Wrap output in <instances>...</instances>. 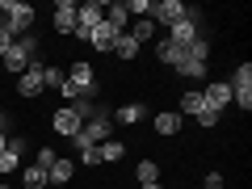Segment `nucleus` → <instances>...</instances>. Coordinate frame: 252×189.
Instances as JSON below:
<instances>
[{
    "mask_svg": "<svg viewBox=\"0 0 252 189\" xmlns=\"http://www.w3.org/2000/svg\"><path fill=\"white\" fill-rule=\"evenodd\" d=\"M63 97H67V101H93V97H97V84H93V67H89L84 59L76 63L67 76H63Z\"/></svg>",
    "mask_w": 252,
    "mask_h": 189,
    "instance_id": "1",
    "label": "nucleus"
},
{
    "mask_svg": "<svg viewBox=\"0 0 252 189\" xmlns=\"http://www.w3.org/2000/svg\"><path fill=\"white\" fill-rule=\"evenodd\" d=\"M30 26H34V9H30L26 0H0V30H9L13 38H21Z\"/></svg>",
    "mask_w": 252,
    "mask_h": 189,
    "instance_id": "2",
    "label": "nucleus"
},
{
    "mask_svg": "<svg viewBox=\"0 0 252 189\" xmlns=\"http://www.w3.org/2000/svg\"><path fill=\"white\" fill-rule=\"evenodd\" d=\"M34 55H38V38L21 34V38H13V46L4 51V67H9L13 76H21L30 63H34Z\"/></svg>",
    "mask_w": 252,
    "mask_h": 189,
    "instance_id": "3",
    "label": "nucleus"
},
{
    "mask_svg": "<svg viewBox=\"0 0 252 189\" xmlns=\"http://www.w3.org/2000/svg\"><path fill=\"white\" fill-rule=\"evenodd\" d=\"M198 38H202V13L198 9H185V17L168 26V42L181 46V51H185L189 42H198Z\"/></svg>",
    "mask_w": 252,
    "mask_h": 189,
    "instance_id": "4",
    "label": "nucleus"
},
{
    "mask_svg": "<svg viewBox=\"0 0 252 189\" xmlns=\"http://www.w3.org/2000/svg\"><path fill=\"white\" fill-rule=\"evenodd\" d=\"M101 21H105V4H97V0H93V4H80V9H76V38L89 42V34Z\"/></svg>",
    "mask_w": 252,
    "mask_h": 189,
    "instance_id": "5",
    "label": "nucleus"
},
{
    "mask_svg": "<svg viewBox=\"0 0 252 189\" xmlns=\"http://www.w3.org/2000/svg\"><path fill=\"white\" fill-rule=\"evenodd\" d=\"M231 101L244 109V114L252 109V63H244L240 72L231 76Z\"/></svg>",
    "mask_w": 252,
    "mask_h": 189,
    "instance_id": "6",
    "label": "nucleus"
},
{
    "mask_svg": "<svg viewBox=\"0 0 252 189\" xmlns=\"http://www.w3.org/2000/svg\"><path fill=\"white\" fill-rule=\"evenodd\" d=\"M185 9H189V4H181V0H156L147 21H152V26H172V21L185 17Z\"/></svg>",
    "mask_w": 252,
    "mask_h": 189,
    "instance_id": "7",
    "label": "nucleus"
},
{
    "mask_svg": "<svg viewBox=\"0 0 252 189\" xmlns=\"http://www.w3.org/2000/svg\"><path fill=\"white\" fill-rule=\"evenodd\" d=\"M202 105L215 109V114H223V109L231 105V84H227V80H210V89L202 93Z\"/></svg>",
    "mask_w": 252,
    "mask_h": 189,
    "instance_id": "8",
    "label": "nucleus"
},
{
    "mask_svg": "<svg viewBox=\"0 0 252 189\" xmlns=\"http://www.w3.org/2000/svg\"><path fill=\"white\" fill-rule=\"evenodd\" d=\"M21 160H26V139H9V143H4V152H0V172H4V177H9V172H17Z\"/></svg>",
    "mask_w": 252,
    "mask_h": 189,
    "instance_id": "9",
    "label": "nucleus"
},
{
    "mask_svg": "<svg viewBox=\"0 0 252 189\" xmlns=\"http://www.w3.org/2000/svg\"><path fill=\"white\" fill-rule=\"evenodd\" d=\"M42 89H46V84H42V63H30L26 72L17 76V93H21V97H38Z\"/></svg>",
    "mask_w": 252,
    "mask_h": 189,
    "instance_id": "10",
    "label": "nucleus"
},
{
    "mask_svg": "<svg viewBox=\"0 0 252 189\" xmlns=\"http://www.w3.org/2000/svg\"><path fill=\"white\" fill-rule=\"evenodd\" d=\"M80 114H76L72 105H63L59 114H55V135H63V139H72V135H80Z\"/></svg>",
    "mask_w": 252,
    "mask_h": 189,
    "instance_id": "11",
    "label": "nucleus"
},
{
    "mask_svg": "<svg viewBox=\"0 0 252 189\" xmlns=\"http://www.w3.org/2000/svg\"><path fill=\"white\" fill-rule=\"evenodd\" d=\"M80 135L89 139V143H105L109 139V114H93L89 122L80 126Z\"/></svg>",
    "mask_w": 252,
    "mask_h": 189,
    "instance_id": "12",
    "label": "nucleus"
},
{
    "mask_svg": "<svg viewBox=\"0 0 252 189\" xmlns=\"http://www.w3.org/2000/svg\"><path fill=\"white\" fill-rule=\"evenodd\" d=\"M55 30L59 34H76V4L72 0H59L55 4Z\"/></svg>",
    "mask_w": 252,
    "mask_h": 189,
    "instance_id": "13",
    "label": "nucleus"
},
{
    "mask_svg": "<svg viewBox=\"0 0 252 189\" xmlns=\"http://www.w3.org/2000/svg\"><path fill=\"white\" fill-rule=\"evenodd\" d=\"M105 26L114 30V34H126V30H130V13H126V4H109V9H105Z\"/></svg>",
    "mask_w": 252,
    "mask_h": 189,
    "instance_id": "14",
    "label": "nucleus"
},
{
    "mask_svg": "<svg viewBox=\"0 0 252 189\" xmlns=\"http://www.w3.org/2000/svg\"><path fill=\"white\" fill-rule=\"evenodd\" d=\"M114 38H118V34H114V30L105 26V21H101V26L93 30V34H89V42L97 46V51H114Z\"/></svg>",
    "mask_w": 252,
    "mask_h": 189,
    "instance_id": "15",
    "label": "nucleus"
},
{
    "mask_svg": "<svg viewBox=\"0 0 252 189\" xmlns=\"http://www.w3.org/2000/svg\"><path fill=\"white\" fill-rule=\"evenodd\" d=\"M156 135H181V114H156Z\"/></svg>",
    "mask_w": 252,
    "mask_h": 189,
    "instance_id": "16",
    "label": "nucleus"
},
{
    "mask_svg": "<svg viewBox=\"0 0 252 189\" xmlns=\"http://www.w3.org/2000/svg\"><path fill=\"white\" fill-rule=\"evenodd\" d=\"M114 55H118V59H135V55H139V42H135L130 34H118V38H114Z\"/></svg>",
    "mask_w": 252,
    "mask_h": 189,
    "instance_id": "17",
    "label": "nucleus"
},
{
    "mask_svg": "<svg viewBox=\"0 0 252 189\" xmlns=\"http://www.w3.org/2000/svg\"><path fill=\"white\" fill-rule=\"evenodd\" d=\"M156 59H160V63H172V67H177V63L185 59V51H181V46H172L168 38H164V42L156 46Z\"/></svg>",
    "mask_w": 252,
    "mask_h": 189,
    "instance_id": "18",
    "label": "nucleus"
},
{
    "mask_svg": "<svg viewBox=\"0 0 252 189\" xmlns=\"http://www.w3.org/2000/svg\"><path fill=\"white\" fill-rule=\"evenodd\" d=\"M21 185H26V189H42V185H51V177H46V168H38V164H34V168L21 172Z\"/></svg>",
    "mask_w": 252,
    "mask_h": 189,
    "instance_id": "19",
    "label": "nucleus"
},
{
    "mask_svg": "<svg viewBox=\"0 0 252 189\" xmlns=\"http://www.w3.org/2000/svg\"><path fill=\"white\" fill-rule=\"evenodd\" d=\"M72 160H55L51 164V172H46V177H51V185H63V181H72Z\"/></svg>",
    "mask_w": 252,
    "mask_h": 189,
    "instance_id": "20",
    "label": "nucleus"
},
{
    "mask_svg": "<svg viewBox=\"0 0 252 189\" xmlns=\"http://www.w3.org/2000/svg\"><path fill=\"white\" fill-rule=\"evenodd\" d=\"M135 177L143 181V185H156V181H160V164H156V160H139Z\"/></svg>",
    "mask_w": 252,
    "mask_h": 189,
    "instance_id": "21",
    "label": "nucleus"
},
{
    "mask_svg": "<svg viewBox=\"0 0 252 189\" xmlns=\"http://www.w3.org/2000/svg\"><path fill=\"white\" fill-rule=\"evenodd\" d=\"M101 147V160H109V164H118L126 156V143H118V139H105V143H97Z\"/></svg>",
    "mask_w": 252,
    "mask_h": 189,
    "instance_id": "22",
    "label": "nucleus"
},
{
    "mask_svg": "<svg viewBox=\"0 0 252 189\" xmlns=\"http://www.w3.org/2000/svg\"><path fill=\"white\" fill-rule=\"evenodd\" d=\"M177 72L189 76V80H202V76H206V63H198V59H189V55H185V59L177 63Z\"/></svg>",
    "mask_w": 252,
    "mask_h": 189,
    "instance_id": "23",
    "label": "nucleus"
},
{
    "mask_svg": "<svg viewBox=\"0 0 252 189\" xmlns=\"http://www.w3.org/2000/svg\"><path fill=\"white\" fill-rule=\"evenodd\" d=\"M139 118H143V105H135V101H130V105H122V109L114 114V122H122V126H135Z\"/></svg>",
    "mask_w": 252,
    "mask_h": 189,
    "instance_id": "24",
    "label": "nucleus"
},
{
    "mask_svg": "<svg viewBox=\"0 0 252 189\" xmlns=\"http://www.w3.org/2000/svg\"><path fill=\"white\" fill-rule=\"evenodd\" d=\"M185 55H189V59H198V63H206V59H210V38L202 34L198 42H189V46H185Z\"/></svg>",
    "mask_w": 252,
    "mask_h": 189,
    "instance_id": "25",
    "label": "nucleus"
},
{
    "mask_svg": "<svg viewBox=\"0 0 252 189\" xmlns=\"http://www.w3.org/2000/svg\"><path fill=\"white\" fill-rule=\"evenodd\" d=\"M126 34H130V38H135V42H139V46H143V42H147V38H152V34H156V26H152V21H147V17H143V21H135V26L126 30Z\"/></svg>",
    "mask_w": 252,
    "mask_h": 189,
    "instance_id": "26",
    "label": "nucleus"
},
{
    "mask_svg": "<svg viewBox=\"0 0 252 189\" xmlns=\"http://www.w3.org/2000/svg\"><path fill=\"white\" fill-rule=\"evenodd\" d=\"M181 109H185V114H202V93H185V97H181Z\"/></svg>",
    "mask_w": 252,
    "mask_h": 189,
    "instance_id": "27",
    "label": "nucleus"
},
{
    "mask_svg": "<svg viewBox=\"0 0 252 189\" xmlns=\"http://www.w3.org/2000/svg\"><path fill=\"white\" fill-rule=\"evenodd\" d=\"M59 160V156H55V147H38V168H46L51 172V164Z\"/></svg>",
    "mask_w": 252,
    "mask_h": 189,
    "instance_id": "28",
    "label": "nucleus"
},
{
    "mask_svg": "<svg viewBox=\"0 0 252 189\" xmlns=\"http://www.w3.org/2000/svg\"><path fill=\"white\" fill-rule=\"evenodd\" d=\"M42 84H55V89H63V72H59V67H42Z\"/></svg>",
    "mask_w": 252,
    "mask_h": 189,
    "instance_id": "29",
    "label": "nucleus"
},
{
    "mask_svg": "<svg viewBox=\"0 0 252 189\" xmlns=\"http://www.w3.org/2000/svg\"><path fill=\"white\" fill-rule=\"evenodd\" d=\"M80 164H89V168H93V164H101V147H84V152H80Z\"/></svg>",
    "mask_w": 252,
    "mask_h": 189,
    "instance_id": "30",
    "label": "nucleus"
},
{
    "mask_svg": "<svg viewBox=\"0 0 252 189\" xmlns=\"http://www.w3.org/2000/svg\"><path fill=\"white\" fill-rule=\"evenodd\" d=\"M126 13H139V21H143V13H152V0H130Z\"/></svg>",
    "mask_w": 252,
    "mask_h": 189,
    "instance_id": "31",
    "label": "nucleus"
},
{
    "mask_svg": "<svg viewBox=\"0 0 252 189\" xmlns=\"http://www.w3.org/2000/svg\"><path fill=\"white\" fill-rule=\"evenodd\" d=\"M198 122H202V126H206V130H210V126L219 122V114H215V109H202V114H198Z\"/></svg>",
    "mask_w": 252,
    "mask_h": 189,
    "instance_id": "32",
    "label": "nucleus"
},
{
    "mask_svg": "<svg viewBox=\"0 0 252 189\" xmlns=\"http://www.w3.org/2000/svg\"><path fill=\"white\" fill-rule=\"evenodd\" d=\"M9 46H13V34H9V30H0V59H4V51H9Z\"/></svg>",
    "mask_w": 252,
    "mask_h": 189,
    "instance_id": "33",
    "label": "nucleus"
},
{
    "mask_svg": "<svg viewBox=\"0 0 252 189\" xmlns=\"http://www.w3.org/2000/svg\"><path fill=\"white\" fill-rule=\"evenodd\" d=\"M202 189H223V177H219V172H210V177H206V185H202Z\"/></svg>",
    "mask_w": 252,
    "mask_h": 189,
    "instance_id": "34",
    "label": "nucleus"
},
{
    "mask_svg": "<svg viewBox=\"0 0 252 189\" xmlns=\"http://www.w3.org/2000/svg\"><path fill=\"white\" fill-rule=\"evenodd\" d=\"M72 147H76V152H84V147H97V143H89L84 135H72Z\"/></svg>",
    "mask_w": 252,
    "mask_h": 189,
    "instance_id": "35",
    "label": "nucleus"
},
{
    "mask_svg": "<svg viewBox=\"0 0 252 189\" xmlns=\"http://www.w3.org/2000/svg\"><path fill=\"white\" fill-rule=\"evenodd\" d=\"M4 143H9V135H4V130H0V152H4Z\"/></svg>",
    "mask_w": 252,
    "mask_h": 189,
    "instance_id": "36",
    "label": "nucleus"
},
{
    "mask_svg": "<svg viewBox=\"0 0 252 189\" xmlns=\"http://www.w3.org/2000/svg\"><path fill=\"white\" fill-rule=\"evenodd\" d=\"M139 189H164V185H160V181H156V185H139Z\"/></svg>",
    "mask_w": 252,
    "mask_h": 189,
    "instance_id": "37",
    "label": "nucleus"
},
{
    "mask_svg": "<svg viewBox=\"0 0 252 189\" xmlns=\"http://www.w3.org/2000/svg\"><path fill=\"white\" fill-rule=\"evenodd\" d=\"M0 189H13V185H0Z\"/></svg>",
    "mask_w": 252,
    "mask_h": 189,
    "instance_id": "38",
    "label": "nucleus"
}]
</instances>
